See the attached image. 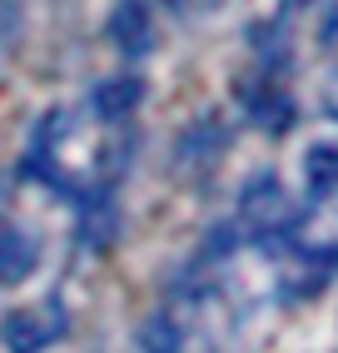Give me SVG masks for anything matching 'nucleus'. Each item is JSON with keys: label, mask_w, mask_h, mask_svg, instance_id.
Masks as SVG:
<instances>
[{"label": "nucleus", "mask_w": 338, "mask_h": 353, "mask_svg": "<svg viewBox=\"0 0 338 353\" xmlns=\"http://www.w3.org/2000/svg\"><path fill=\"white\" fill-rule=\"evenodd\" d=\"M70 328V314L65 303H40V309H15L6 314V323H0V343H6L10 353H45L60 334Z\"/></svg>", "instance_id": "f257e3e1"}, {"label": "nucleus", "mask_w": 338, "mask_h": 353, "mask_svg": "<svg viewBox=\"0 0 338 353\" xmlns=\"http://www.w3.org/2000/svg\"><path fill=\"white\" fill-rule=\"evenodd\" d=\"M110 45L119 55H150L155 50V20H150V6L144 0H115V10H110Z\"/></svg>", "instance_id": "f03ea898"}, {"label": "nucleus", "mask_w": 338, "mask_h": 353, "mask_svg": "<svg viewBox=\"0 0 338 353\" xmlns=\"http://www.w3.org/2000/svg\"><path fill=\"white\" fill-rule=\"evenodd\" d=\"M35 264H40V244H35V234L0 224V289H10V284H20V279H30Z\"/></svg>", "instance_id": "7ed1b4c3"}, {"label": "nucleus", "mask_w": 338, "mask_h": 353, "mask_svg": "<svg viewBox=\"0 0 338 353\" xmlns=\"http://www.w3.org/2000/svg\"><path fill=\"white\" fill-rule=\"evenodd\" d=\"M139 348H144V353H179V334H175V323L150 319V328L139 334Z\"/></svg>", "instance_id": "0eeeda50"}, {"label": "nucleus", "mask_w": 338, "mask_h": 353, "mask_svg": "<svg viewBox=\"0 0 338 353\" xmlns=\"http://www.w3.org/2000/svg\"><path fill=\"white\" fill-rule=\"evenodd\" d=\"M333 40H338V10L324 20V45H333Z\"/></svg>", "instance_id": "6e6552de"}, {"label": "nucleus", "mask_w": 338, "mask_h": 353, "mask_svg": "<svg viewBox=\"0 0 338 353\" xmlns=\"http://www.w3.org/2000/svg\"><path fill=\"white\" fill-rule=\"evenodd\" d=\"M304 184L313 199H324L338 190V145H313L304 154Z\"/></svg>", "instance_id": "423d86ee"}, {"label": "nucleus", "mask_w": 338, "mask_h": 353, "mask_svg": "<svg viewBox=\"0 0 338 353\" xmlns=\"http://www.w3.org/2000/svg\"><path fill=\"white\" fill-rule=\"evenodd\" d=\"M144 85L135 75H115V80H100L95 85V114H105V120H125V114L139 105Z\"/></svg>", "instance_id": "39448f33"}, {"label": "nucleus", "mask_w": 338, "mask_h": 353, "mask_svg": "<svg viewBox=\"0 0 338 353\" xmlns=\"http://www.w3.org/2000/svg\"><path fill=\"white\" fill-rule=\"evenodd\" d=\"M159 6H169V10H184V6H189V0H159Z\"/></svg>", "instance_id": "1a4fd4ad"}, {"label": "nucleus", "mask_w": 338, "mask_h": 353, "mask_svg": "<svg viewBox=\"0 0 338 353\" xmlns=\"http://www.w3.org/2000/svg\"><path fill=\"white\" fill-rule=\"evenodd\" d=\"M244 219L254 229H279L288 219V204H284V190H279L274 174L249 179V190H244Z\"/></svg>", "instance_id": "20e7f679"}]
</instances>
